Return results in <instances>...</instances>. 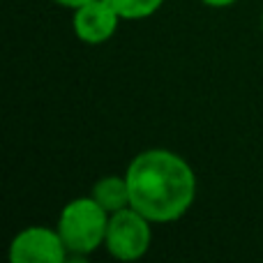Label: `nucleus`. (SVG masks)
I'll return each mask as SVG.
<instances>
[{
	"label": "nucleus",
	"mask_w": 263,
	"mask_h": 263,
	"mask_svg": "<svg viewBox=\"0 0 263 263\" xmlns=\"http://www.w3.org/2000/svg\"><path fill=\"white\" fill-rule=\"evenodd\" d=\"M261 28H263V16H261Z\"/></svg>",
	"instance_id": "nucleus-10"
},
{
	"label": "nucleus",
	"mask_w": 263,
	"mask_h": 263,
	"mask_svg": "<svg viewBox=\"0 0 263 263\" xmlns=\"http://www.w3.org/2000/svg\"><path fill=\"white\" fill-rule=\"evenodd\" d=\"M153 222L136 208H123L109 217L104 250L118 261H136L150 250Z\"/></svg>",
	"instance_id": "nucleus-3"
},
{
	"label": "nucleus",
	"mask_w": 263,
	"mask_h": 263,
	"mask_svg": "<svg viewBox=\"0 0 263 263\" xmlns=\"http://www.w3.org/2000/svg\"><path fill=\"white\" fill-rule=\"evenodd\" d=\"M55 5H60V7H67V9H79L81 5H86V3H90V0H53Z\"/></svg>",
	"instance_id": "nucleus-8"
},
{
	"label": "nucleus",
	"mask_w": 263,
	"mask_h": 263,
	"mask_svg": "<svg viewBox=\"0 0 263 263\" xmlns=\"http://www.w3.org/2000/svg\"><path fill=\"white\" fill-rule=\"evenodd\" d=\"M90 196L106 210L109 215L118 213L123 208H129L132 199H129V185L125 176H104L92 185Z\"/></svg>",
	"instance_id": "nucleus-6"
},
{
	"label": "nucleus",
	"mask_w": 263,
	"mask_h": 263,
	"mask_svg": "<svg viewBox=\"0 0 263 263\" xmlns=\"http://www.w3.org/2000/svg\"><path fill=\"white\" fill-rule=\"evenodd\" d=\"M120 21H123V16L106 0H90V3L81 5L79 9H74L72 28L74 35L83 44L100 46L106 44L118 32Z\"/></svg>",
	"instance_id": "nucleus-5"
},
{
	"label": "nucleus",
	"mask_w": 263,
	"mask_h": 263,
	"mask_svg": "<svg viewBox=\"0 0 263 263\" xmlns=\"http://www.w3.org/2000/svg\"><path fill=\"white\" fill-rule=\"evenodd\" d=\"M12 263H65L69 252L60 238L58 229L51 227H26L9 242Z\"/></svg>",
	"instance_id": "nucleus-4"
},
{
	"label": "nucleus",
	"mask_w": 263,
	"mask_h": 263,
	"mask_svg": "<svg viewBox=\"0 0 263 263\" xmlns=\"http://www.w3.org/2000/svg\"><path fill=\"white\" fill-rule=\"evenodd\" d=\"M203 5H208V7L213 9H222V7H231V5H236L238 0H201Z\"/></svg>",
	"instance_id": "nucleus-9"
},
{
	"label": "nucleus",
	"mask_w": 263,
	"mask_h": 263,
	"mask_svg": "<svg viewBox=\"0 0 263 263\" xmlns=\"http://www.w3.org/2000/svg\"><path fill=\"white\" fill-rule=\"evenodd\" d=\"M109 217L111 215L92 196H79L65 203L55 229L67 247L69 259H81L104 247Z\"/></svg>",
	"instance_id": "nucleus-2"
},
{
	"label": "nucleus",
	"mask_w": 263,
	"mask_h": 263,
	"mask_svg": "<svg viewBox=\"0 0 263 263\" xmlns=\"http://www.w3.org/2000/svg\"><path fill=\"white\" fill-rule=\"evenodd\" d=\"M132 208L153 224L180 219L196 199V176L185 157L166 148L139 153L125 171Z\"/></svg>",
	"instance_id": "nucleus-1"
},
{
	"label": "nucleus",
	"mask_w": 263,
	"mask_h": 263,
	"mask_svg": "<svg viewBox=\"0 0 263 263\" xmlns=\"http://www.w3.org/2000/svg\"><path fill=\"white\" fill-rule=\"evenodd\" d=\"M106 3L123 16V21H141L159 12L166 0H106Z\"/></svg>",
	"instance_id": "nucleus-7"
}]
</instances>
